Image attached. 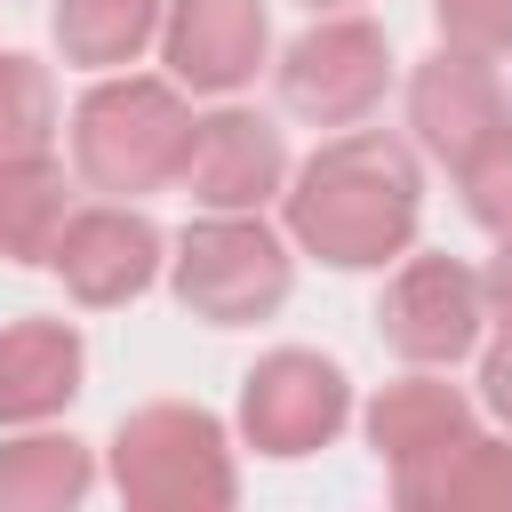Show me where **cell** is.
<instances>
[{"mask_svg": "<svg viewBox=\"0 0 512 512\" xmlns=\"http://www.w3.org/2000/svg\"><path fill=\"white\" fill-rule=\"evenodd\" d=\"M416 224H424V176L416 152L384 128H344L288 176V240L336 272L408 256Z\"/></svg>", "mask_w": 512, "mask_h": 512, "instance_id": "obj_1", "label": "cell"}, {"mask_svg": "<svg viewBox=\"0 0 512 512\" xmlns=\"http://www.w3.org/2000/svg\"><path fill=\"white\" fill-rule=\"evenodd\" d=\"M184 152H192V112H184L176 80L104 72L72 104V160L96 192L136 200V192L184 184Z\"/></svg>", "mask_w": 512, "mask_h": 512, "instance_id": "obj_2", "label": "cell"}, {"mask_svg": "<svg viewBox=\"0 0 512 512\" xmlns=\"http://www.w3.org/2000/svg\"><path fill=\"white\" fill-rule=\"evenodd\" d=\"M112 488L136 512H224L240 496V472L208 408L152 400V408H128L112 432Z\"/></svg>", "mask_w": 512, "mask_h": 512, "instance_id": "obj_3", "label": "cell"}, {"mask_svg": "<svg viewBox=\"0 0 512 512\" xmlns=\"http://www.w3.org/2000/svg\"><path fill=\"white\" fill-rule=\"evenodd\" d=\"M288 240L256 208H208L176 240V296L208 328H248L288 304Z\"/></svg>", "mask_w": 512, "mask_h": 512, "instance_id": "obj_4", "label": "cell"}, {"mask_svg": "<svg viewBox=\"0 0 512 512\" xmlns=\"http://www.w3.org/2000/svg\"><path fill=\"white\" fill-rule=\"evenodd\" d=\"M384 88H392V40L352 8L304 24L280 56V104L312 128H360L384 104Z\"/></svg>", "mask_w": 512, "mask_h": 512, "instance_id": "obj_5", "label": "cell"}, {"mask_svg": "<svg viewBox=\"0 0 512 512\" xmlns=\"http://www.w3.org/2000/svg\"><path fill=\"white\" fill-rule=\"evenodd\" d=\"M352 416V376L328 352L280 344L240 376V432L256 456H312L344 432Z\"/></svg>", "mask_w": 512, "mask_h": 512, "instance_id": "obj_6", "label": "cell"}, {"mask_svg": "<svg viewBox=\"0 0 512 512\" xmlns=\"http://www.w3.org/2000/svg\"><path fill=\"white\" fill-rule=\"evenodd\" d=\"M480 320H488V296H480V272L456 264V256H408L376 304V328L400 360L416 368H448L480 344Z\"/></svg>", "mask_w": 512, "mask_h": 512, "instance_id": "obj_7", "label": "cell"}, {"mask_svg": "<svg viewBox=\"0 0 512 512\" xmlns=\"http://www.w3.org/2000/svg\"><path fill=\"white\" fill-rule=\"evenodd\" d=\"M48 272L88 312H112V304H128L160 280V224L136 216V208H72L56 248H48Z\"/></svg>", "mask_w": 512, "mask_h": 512, "instance_id": "obj_8", "label": "cell"}, {"mask_svg": "<svg viewBox=\"0 0 512 512\" xmlns=\"http://www.w3.org/2000/svg\"><path fill=\"white\" fill-rule=\"evenodd\" d=\"M408 120H416V136H424L432 160L464 168L496 128H512V104H504V80H496L488 56L440 40V48L416 64V80H408Z\"/></svg>", "mask_w": 512, "mask_h": 512, "instance_id": "obj_9", "label": "cell"}, {"mask_svg": "<svg viewBox=\"0 0 512 512\" xmlns=\"http://www.w3.org/2000/svg\"><path fill=\"white\" fill-rule=\"evenodd\" d=\"M264 0H176L160 16V56H168V80L192 88V96H232L256 80L264 64Z\"/></svg>", "mask_w": 512, "mask_h": 512, "instance_id": "obj_10", "label": "cell"}, {"mask_svg": "<svg viewBox=\"0 0 512 512\" xmlns=\"http://www.w3.org/2000/svg\"><path fill=\"white\" fill-rule=\"evenodd\" d=\"M184 184L200 208H264L288 184V144L264 112L224 104L208 120H192V152H184Z\"/></svg>", "mask_w": 512, "mask_h": 512, "instance_id": "obj_11", "label": "cell"}, {"mask_svg": "<svg viewBox=\"0 0 512 512\" xmlns=\"http://www.w3.org/2000/svg\"><path fill=\"white\" fill-rule=\"evenodd\" d=\"M80 328L72 320H48V312H24L0 328V424H48L72 408L80 392Z\"/></svg>", "mask_w": 512, "mask_h": 512, "instance_id": "obj_12", "label": "cell"}, {"mask_svg": "<svg viewBox=\"0 0 512 512\" xmlns=\"http://www.w3.org/2000/svg\"><path fill=\"white\" fill-rule=\"evenodd\" d=\"M392 504H408V512H512V440L464 432L440 456L400 464Z\"/></svg>", "mask_w": 512, "mask_h": 512, "instance_id": "obj_13", "label": "cell"}, {"mask_svg": "<svg viewBox=\"0 0 512 512\" xmlns=\"http://www.w3.org/2000/svg\"><path fill=\"white\" fill-rule=\"evenodd\" d=\"M464 432H472V400H464L456 384H440V376H400V384H384V392L368 400V448H376L392 472L440 456V448L464 440Z\"/></svg>", "mask_w": 512, "mask_h": 512, "instance_id": "obj_14", "label": "cell"}, {"mask_svg": "<svg viewBox=\"0 0 512 512\" xmlns=\"http://www.w3.org/2000/svg\"><path fill=\"white\" fill-rule=\"evenodd\" d=\"M96 488V464L64 432H24L0 448V512H72Z\"/></svg>", "mask_w": 512, "mask_h": 512, "instance_id": "obj_15", "label": "cell"}, {"mask_svg": "<svg viewBox=\"0 0 512 512\" xmlns=\"http://www.w3.org/2000/svg\"><path fill=\"white\" fill-rule=\"evenodd\" d=\"M64 216H72V184H64V168L48 152L40 160H0V256L48 264Z\"/></svg>", "mask_w": 512, "mask_h": 512, "instance_id": "obj_16", "label": "cell"}, {"mask_svg": "<svg viewBox=\"0 0 512 512\" xmlns=\"http://www.w3.org/2000/svg\"><path fill=\"white\" fill-rule=\"evenodd\" d=\"M152 32H160V0H56V48L80 72L136 64Z\"/></svg>", "mask_w": 512, "mask_h": 512, "instance_id": "obj_17", "label": "cell"}, {"mask_svg": "<svg viewBox=\"0 0 512 512\" xmlns=\"http://www.w3.org/2000/svg\"><path fill=\"white\" fill-rule=\"evenodd\" d=\"M56 144V80L40 56L0 48V160H40Z\"/></svg>", "mask_w": 512, "mask_h": 512, "instance_id": "obj_18", "label": "cell"}, {"mask_svg": "<svg viewBox=\"0 0 512 512\" xmlns=\"http://www.w3.org/2000/svg\"><path fill=\"white\" fill-rule=\"evenodd\" d=\"M456 184H464L472 224H488L496 240H512V128H496V136L456 168Z\"/></svg>", "mask_w": 512, "mask_h": 512, "instance_id": "obj_19", "label": "cell"}, {"mask_svg": "<svg viewBox=\"0 0 512 512\" xmlns=\"http://www.w3.org/2000/svg\"><path fill=\"white\" fill-rule=\"evenodd\" d=\"M432 24L448 48H472V56L512 48V0H432Z\"/></svg>", "mask_w": 512, "mask_h": 512, "instance_id": "obj_20", "label": "cell"}, {"mask_svg": "<svg viewBox=\"0 0 512 512\" xmlns=\"http://www.w3.org/2000/svg\"><path fill=\"white\" fill-rule=\"evenodd\" d=\"M480 400H488V408L512 424V328H504V336L480 352Z\"/></svg>", "mask_w": 512, "mask_h": 512, "instance_id": "obj_21", "label": "cell"}, {"mask_svg": "<svg viewBox=\"0 0 512 512\" xmlns=\"http://www.w3.org/2000/svg\"><path fill=\"white\" fill-rule=\"evenodd\" d=\"M480 296H488V320H496V328H512V240L488 256V272H480Z\"/></svg>", "mask_w": 512, "mask_h": 512, "instance_id": "obj_22", "label": "cell"}, {"mask_svg": "<svg viewBox=\"0 0 512 512\" xmlns=\"http://www.w3.org/2000/svg\"><path fill=\"white\" fill-rule=\"evenodd\" d=\"M312 16H336V8H360V0H304Z\"/></svg>", "mask_w": 512, "mask_h": 512, "instance_id": "obj_23", "label": "cell"}]
</instances>
